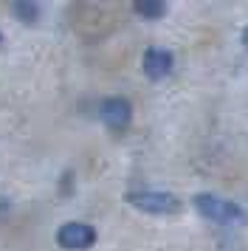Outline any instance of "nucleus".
Masks as SVG:
<instances>
[{"label":"nucleus","instance_id":"nucleus-1","mask_svg":"<svg viewBox=\"0 0 248 251\" xmlns=\"http://www.w3.org/2000/svg\"><path fill=\"white\" fill-rule=\"evenodd\" d=\"M192 206L198 209V215L212 220V223H220V226H246L248 223V212L234 201H225L220 195H209L200 192L192 198Z\"/></svg>","mask_w":248,"mask_h":251},{"label":"nucleus","instance_id":"nucleus-2","mask_svg":"<svg viewBox=\"0 0 248 251\" xmlns=\"http://www.w3.org/2000/svg\"><path fill=\"white\" fill-rule=\"evenodd\" d=\"M127 203L141 209L147 215H178L183 209V201L172 192H161V189H141V192H130Z\"/></svg>","mask_w":248,"mask_h":251},{"label":"nucleus","instance_id":"nucleus-3","mask_svg":"<svg viewBox=\"0 0 248 251\" xmlns=\"http://www.w3.org/2000/svg\"><path fill=\"white\" fill-rule=\"evenodd\" d=\"M56 243L65 251H88L96 243V228L88 226V223H79V220L62 223L56 231Z\"/></svg>","mask_w":248,"mask_h":251},{"label":"nucleus","instance_id":"nucleus-4","mask_svg":"<svg viewBox=\"0 0 248 251\" xmlns=\"http://www.w3.org/2000/svg\"><path fill=\"white\" fill-rule=\"evenodd\" d=\"M99 119L104 127H110L113 133H122L127 130L130 119H133V104L127 102L124 96H107L99 104Z\"/></svg>","mask_w":248,"mask_h":251},{"label":"nucleus","instance_id":"nucleus-5","mask_svg":"<svg viewBox=\"0 0 248 251\" xmlns=\"http://www.w3.org/2000/svg\"><path fill=\"white\" fill-rule=\"evenodd\" d=\"M172 65H175V57H172V51H167V48H147L144 51V74L147 79H164V76H169L172 74Z\"/></svg>","mask_w":248,"mask_h":251},{"label":"nucleus","instance_id":"nucleus-6","mask_svg":"<svg viewBox=\"0 0 248 251\" xmlns=\"http://www.w3.org/2000/svg\"><path fill=\"white\" fill-rule=\"evenodd\" d=\"M135 9V14H141L144 20H161L164 14H167V3H161V0H138L133 6Z\"/></svg>","mask_w":248,"mask_h":251},{"label":"nucleus","instance_id":"nucleus-7","mask_svg":"<svg viewBox=\"0 0 248 251\" xmlns=\"http://www.w3.org/2000/svg\"><path fill=\"white\" fill-rule=\"evenodd\" d=\"M11 14L25 25H34L40 20V3H14L11 6Z\"/></svg>","mask_w":248,"mask_h":251},{"label":"nucleus","instance_id":"nucleus-8","mask_svg":"<svg viewBox=\"0 0 248 251\" xmlns=\"http://www.w3.org/2000/svg\"><path fill=\"white\" fill-rule=\"evenodd\" d=\"M6 209H9V201H6V198H0V215H3Z\"/></svg>","mask_w":248,"mask_h":251},{"label":"nucleus","instance_id":"nucleus-9","mask_svg":"<svg viewBox=\"0 0 248 251\" xmlns=\"http://www.w3.org/2000/svg\"><path fill=\"white\" fill-rule=\"evenodd\" d=\"M243 46L248 48V25H246V28H243Z\"/></svg>","mask_w":248,"mask_h":251},{"label":"nucleus","instance_id":"nucleus-10","mask_svg":"<svg viewBox=\"0 0 248 251\" xmlns=\"http://www.w3.org/2000/svg\"><path fill=\"white\" fill-rule=\"evenodd\" d=\"M0 46H3V34H0Z\"/></svg>","mask_w":248,"mask_h":251}]
</instances>
